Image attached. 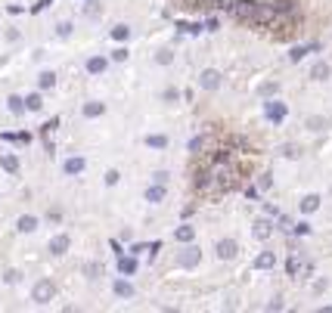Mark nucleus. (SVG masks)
<instances>
[{"mask_svg":"<svg viewBox=\"0 0 332 313\" xmlns=\"http://www.w3.org/2000/svg\"><path fill=\"white\" fill-rule=\"evenodd\" d=\"M31 298H34V304H50L56 298V282L53 279H38L31 289Z\"/></svg>","mask_w":332,"mask_h":313,"instance_id":"f257e3e1","label":"nucleus"},{"mask_svg":"<svg viewBox=\"0 0 332 313\" xmlns=\"http://www.w3.org/2000/svg\"><path fill=\"white\" fill-rule=\"evenodd\" d=\"M199 260H202V251H199L196 245H190V242H187V248L177 254V267H187V270L199 267Z\"/></svg>","mask_w":332,"mask_h":313,"instance_id":"f03ea898","label":"nucleus"},{"mask_svg":"<svg viewBox=\"0 0 332 313\" xmlns=\"http://www.w3.org/2000/svg\"><path fill=\"white\" fill-rule=\"evenodd\" d=\"M84 171H87V159H81V155H71V159L62 162V174L65 177H78Z\"/></svg>","mask_w":332,"mask_h":313,"instance_id":"7ed1b4c3","label":"nucleus"},{"mask_svg":"<svg viewBox=\"0 0 332 313\" xmlns=\"http://www.w3.org/2000/svg\"><path fill=\"white\" fill-rule=\"evenodd\" d=\"M68 248H71V239L65 236V232H56V236L47 242V251H50V254H56V257L68 254Z\"/></svg>","mask_w":332,"mask_h":313,"instance_id":"20e7f679","label":"nucleus"},{"mask_svg":"<svg viewBox=\"0 0 332 313\" xmlns=\"http://www.w3.org/2000/svg\"><path fill=\"white\" fill-rule=\"evenodd\" d=\"M199 87L208 90V93L217 90V87H220V71H217V68H205V71L199 74Z\"/></svg>","mask_w":332,"mask_h":313,"instance_id":"39448f33","label":"nucleus"},{"mask_svg":"<svg viewBox=\"0 0 332 313\" xmlns=\"http://www.w3.org/2000/svg\"><path fill=\"white\" fill-rule=\"evenodd\" d=\"M214 251H217V257H220V260H233V257L239 254V245H236V239H220Z\"/></svg>","mask_w":332,"mask_h":313,"instance_id":"423d86ee","label":"nucleus"},{"mask_svg":"<svg viewBox=\"0 0 332 313\" xmlns=\"http://www.w3.org/2000/svg\"><path fill=\"white\" fill-rule=\"evenodd\" d=\"M16 229L25 232V236H31V232H38V229H41V220L34 217V214H22V217L16 220Z\"/></svg>","mask_w":332,"mask_h":313,"instance_id":"0eeeda50","label":"nucleus"},{"mask_svg":"<svg viewBox=\"0 0 332 313\" xmlns=\"http://www.w3.org/2000/svg\"><path fill=\"white\" fill-rule=\"evenodd\" d=\"M165 195H168L165 183H152L149 189H146V202H149V205H159V202H165Z\"/></svg>","mask_w":332,"mask_h":313,"instance_id":"6e6552de","label":"nucleus"},{"mask_svg":"<svg viewBox=\"0 0 332 313\" xmlns=\"http://www.w3.org/2000/svg\"><path fill=\"white\" fill-rule=\"evenodd\" d=\"M81 16L84 19H99L103 16V4L99 0H87V4H81Z\"/></svg>","mask_w":332,"mask_h":313,"instance_id":"1a4fd4ad","label":"nucleus"},{"mask_svg":"<svg viewBox=\"0 0 332 313\" xmlns=\"http://www.w3.org/2000/svg\"><path fill=\"white\" fill-rule=\"evenodd\" d=\"M0 168H4L7 174H19V168H22V165H19V155H16V152H7L4 159H0Z\"/></svg>","mask_w":332,"mask_h":313,"instance_id":"9d476101","label":"nucleus"},{"mask_svg":"<svg viewBox=\"0 0 332 313\" xmlns=\"http://www.w3.org/2000/svg\"><path fill=\"white\" fill-rule=\"evenodd\" d=\"M109 68V59L106 56H90L87 59V74H103Z\"/></svg>","mask_w":332,"mask_h":313,"instance_id":"9b49d317","label":"nucleus"},{"mask_svg":"<svg viewBox=\"0 0 332 313\" xmlns=\"http://www.w3.org/2000/svg\"><path fill=\"white\" fill-rule=\"evenodd\" d=\"M112 292H115L118 298H134V295H137V289H134L127 279H115V282H112Z\"/></svg>","mask_w":332,"mask_h":313,"instance_id":"f8f14e48","label":"nucleus"},{"mask_svg":"<svg viewBox=\"0 0 332 313\" xmlns=\"http://www.w3.org/2000/svg\"><path fill=\"white\" fill-rule=\"evenodd\" d=\"M103 112H106V102H99V99H93V102H84V109H81V115H84V118H99Z\"/></svg>","mask_w":332,"mask_h":313,"instance_id":"ddd939ff","label":"nucleus"},{"mask_svg":"<svg viewBox=\"0 0 332 313\" xmlns=\"http://www.w3.org/2000/svg\"><path fill=\"white\" fill-rule=\"evenodd\" d=\"M41 109H44V96H41V90H34V93L25 96V112H41Z\"/></svg>","mask_w":332,"mask_h":313,"instance_id":"4468645a","label":"nucleus"},{"mask_svg":"<svg viewBox=\"0 0 332 313\" xmlns=\"http://www.w3.org/2000/svg\"><path fill=\"white\" fill-rule=\"evenodd\" d=\"M329 74H332L329 62H317V65L311 68V77H314V81H329Z\"/></svg>","mask_w":332,"mask_h":313,"instance_id":"2eb2a0df","label":"nucleus"},{"mask_svg":"<svg viewBox=\"0 0 332 313\" xmlns=\"http://www.w3.org/2000/svg\"><path fill=\"white\" fill-rule=\"evenodd\" d=\"M38 87H41V90L56 87V71H50V68H47V71H41V74H38Z\"/></svg>","mask_w":332,"mask_h":313,"instance_id":"dca6fc26","label":"nucleus"},{"mask_svg":"<svg viewBox=\"0 0 332 313\" xmlns=\"http://www.w3.org/2000/svg\"><path fill=\"white\" fill-rule=\"evenodd\" d=\"M267 118L270 121H283L286 118V106L283 102H267Z\"/></svg>","mask_w":332,"mask_h":313,"instance_id":"f3484780","label":"nucleus"},{"mask_svg":"<svg viewBox=\"0 0 332 313\" xmlns=\"http://www.w3.org/2000/svg\"><path fill=\"white\" fill-rule=\"evenodd\" d=\"M84 276L96 282V279L103 276V264H99V260H87V264H84Z\"/></svg>","mask_w":332,"mask_h":313,"instance_id":"a211bd4d","label":"nucleus"},{"mask_svg":"<svg viewBox=\"0 0 332 313\" xmlns=\"http://www.w3.org/2000/svg\"><path fill=\"white\" fill-rule=\"evenodd\" d=\"M254 267H258V270H270V267H276V257H273V251H264V254H258Z\"/></svg>","mask_w":332,"mask_h":313,"instance_id":"6ab92c4d","label":"nucleus"},{"mask_svg":"<svg viewBox=\"0 0 332 313\" xmlns=\"http://www.w3.org/2000/svg\"><path fill=\"white\" fill-rule=\"evenodd\" d=\"M146 146L149 149H168V137L165 134H149L146 137Z\"/></svg>","mask_w":332,"mask_h":313,"instance_id":"aec40b11","label":"nucleus"},{"mask_svg":"<svg viewBox=\"0 0 332 313\" xmlns=\"http://www.w3.org/2000/svg\"><path fill=\"white\" fill-rule=\"evenodd\" d=\"M320 208V195H304V199H301V211L304 214H314Z\"/></svg>","mask_w":332,"mask_h":313,"instance_id":"412c9836","label":"nucleus"},{"mask_svg":"<svg viewBox=\"0 0 332 313\" xmlns=\"http://www.w3.org/2000/svg\"><path fill=\"white\" fill-rule=\"evenodd\" d=\"M326 118H323V115H311V118H308V131H314V134H320V131H326Z\"/></svg>","mask_w":332,"mask_h":313,"instance_id":"4be33fe9","label":"nucleus"},{"mask_svg":"<svg viewBox=\"0 0 332 313\" xmlns=\"http://www.w3.org/2000/svg\"><path fill=\"white\" fill-rule=\"evenodd\" d=\"M7 109H10V112H13V115H22V112H25V99H22V96H16V93H13V96H10V99H7Z\"/></svg>","mask_w":332,"mask_h":313,"instance_id":"5701e85b","label":"nucleus"},{"mask_svg":"<svg viewBox=\"0 0 332 313\" xmlns=\"http://www.w3.org/2000/svg\"><path fill=\"white\" fill-rule=\"evenodd\" d=\"M174 236H177V242H193V239H196V229H193V226H180Z\"/></svg>","mask_w":332,"mask_h":313,"instance_id":"b1692460","label":"nucleus"},{"mask_svg":"<svg viewBox=\"0 0 332 313\" xmlns=\"http://www.w3.org/2000/svg\"><path fill=\"white\" fill-rule=\"evenodd\" d=\"M251 232H254V239H267V236H270V223H267V220H258Z\"/></svg>","mask_w":332,"mask_h":313,"instance_id":"393cba45","label":"nucleus"},{"mask_svg":"<svg viewBox=\"0 0 332 313\" xmlns=\"http://www.w3.org/2000/svg\"><path fill=\"white\" fill-rule=\"evenodd\" d=\"M127 37H131V25H124V22H121V25H115V28H112V41H127Z\"/></svg>","mask_w":332,"mask_h":313,"instance_id":"a878e982","label":"nucleus"},{"mask_svg":"<svg viewBox=\"0 0 332 313\" xmlns=\"http://www.w3.org/2000/svg\"><path fill=\"white\" fill-rule=\"evenodd\" d=\"M134 270H137V260H134V257H121V260H118V273H124V276H131Z\"/></svg>","mask_w":332,"mask_h":313,"instance_id":"bb28decb","label":"nucleus"},{"mask_svg":"<svg viewBox=\"0 0 332 313\" xmlns=\"http://www.w3.org/2000/svg\"><path fill=\"white\" fill-rule=\"evenodd\" d=\"M156 62H159V65H171V62H174V53H171V50H159V53H156Z\"/></svg>","mask_w":332,"mask_h":313,"instance_id":"cd10ccee","label":"nucleus"},{"mask_svg":"<svg viewBox=\"0 0 332 313\" xmlns=\"http://www.w3.org/2000/svg\"><path fill=\"white\" fill-rule=\"evenodd\" d=\"M19 279H22V273H19V270H7V273H4V282H7V285H16Z\"/></svg>","mask_w":332,"mask_h":313,"instance_id":"c85d7f7f","label":"nucleus"},{"mask_svg":"<svg viewBox=\"0 0 332 313\" xmlns=\"http://www.w3.org/2000/svg\"><path fill=\"white\" fill-rule=\"evenodd\" d=\"M118 180H121V174H118L115 168H112V171H106V177H103V183H106V186H115Z\"/></svg>","mask_w":332,"mask_h":313,"instance_id":"c756f323","label":"nucleus"},{"mask_svg":"<svg viewBox=\"0 0 332 313\" xmlns=\"http://www.w3.org/2000/svg\"><path fill=\"white\" fill-rule=\"evenodd\" d=\"M56 37H71V22H59L56 25Z\"/></svg>","mask_w":332,"mask_h":313,"instance_id":"7c9ffc66","label":"nucleus"},{"mask_svg":"<svg viewBox=\"0 0 332 313\" xmlns=\"http://www.w3.org/2000/svg\"><path fill=\"white\" fill-rule=\"evenodd\" d=\"M279 90V84L276 81H267V84H261V96H273Z\"/></svg>","mask_w":332,"mask_h":313,"instance_id":"2f4dec72","label":"nucleus"},{"mask_svg":"<svg viewBox=\"0 0 332 313\" xmlns=\"http://www.w3.org/2000/svg\"><path fill=\"white\" fill-rule=\"evenodd\" d=\"M162 99H165V102H177V99H180V90H177V87H168V90L162 93Z\"/></svg>","mask_w":332,"mask_h":313,"instance_id":"473e14b6","label":"nucleus"},{"mask_svg":"<svg viewBox=\"0 0 332 313\" xmlns=\"http://www.w3.org/2000/svg\"><path fill=\"white\" fill-rule=\"evenodd\" d=\"M205 143H208L205 137H193V140H190V152H199V149H202Z\"/></svg>","mask_w":332,"mask_h":313,"instance_id":"72a5a7b5","label":"nucleus"},{"mask_svg":"<svg viewBox=\"0 0 332 313\" xmlns=\"http://www.w3.org/2000/svg\"><path fill=\"white\" fill-rule=\"evenodd\" d=\"M124 59H127V50H124V47H118V50L112 53V62H124Z\"/></svg>","mask_w":332,"mask_h":313,"instance_id":"f704fd0d","label":"nucleus"},{"mask_svg":"<svg viewBox=\"0 0 332 313\" xmlns=\"http://www.w3.org/2000/svg\"><path fill=\"white\" fill-rule=\"evenodd\" d=\"M168 177H171L168 171H156V174H152V183H168Z\"/></svg>","mask_w":332,"mask_h":313,"instance_id":"c9c22d12","label":"nucleus"},{"mask_svg":"<svg viewBox=\"0 0 332 313\" xmlns=\"http://www.w3.org/2000/svg\"><path fill=\"white\" fill-rule=\"evenodd\" d=\"M4 37H7V44H16V41H19V37H22V34H19V31H16V28H13V31H7V34H4Z\"/></svg>","mask_w":332,"mask_h":313,"instance_id":"e433bc0d","label":"nucleus"},{"mask_svg":"<svg viewBox=\"0 0 332 313\" xmlns=\"http://www.w3.org/2000/svg\"><path fill=\"white\" fill-rule=\"evenodd\" d=\"M304 53H308V50H304V47H295V50H292V62H298V59H301V56H304Z\"/></svg>","mask_w":332,"mask_h":313,"instance_id":"4c0bfd02","label":"nucleus"},{"mask_svg":"<svg viewBox=\"0 0 332 313\" xmlns=\"http://www.w3.org/2000/svg\"><path fill=\"white\" fill-rule=\"evenodd\" d=\"M283 155H289V159H295V155H298V149H295V146H283Z\"/></svg>","mask_w":332,"mask_h":313,"instance_id":"58836bf2","label":"nucleus"},{"mask_svg":"<svg viewBox=\"0 0 332 313\" xmlns=\"http://www.w3.org/2000/svg\"><path fill=\"white\" fill-rule=\"evenodd\" d=\"M258 186H261V189H270V174H264V177H261V183H258Z\"/></svg>","mask_w":332,"mask_h":313,"instance_id":"ea45409f","label":"nucleus"}]
</instances>
